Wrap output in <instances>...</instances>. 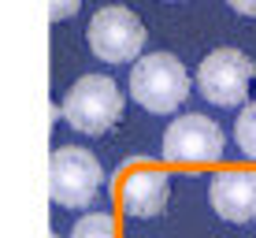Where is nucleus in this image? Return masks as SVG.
<instances>
[{
  "label": "nucleus",
  "mask_w": 256,
  "mask_h": 238,
  "mask_svg": "<svg viewBox=\"0 0 256 238\" xmlns=\"http://www.w3.org/2000/svg\"><path fill=\"white\" fill-rule=\"evenodd\" d=\"M190 97V71L174 52H148L130 67V101L152 116H167Z\"/></svg>",
  "instance_id": "f257e3e1"
},
{
  "label": "nucleus",
  "mask_w": 256,
  "mask_h": 238,
  "mask_svg": "<svg viewBox=\"0 0 256 238\" xmlns=\"http://www.w3.org/2000/svg\"><path fill=\"white\" fill-rule=\"evenodd\" d=\"M60 116L78 134H90V138L108 134L122 116V93H119L116 78L82 75L78 82H70V90L64 93V104H60Z\"/></svg>",
  "instance_id": "f03ea898"
},
{
  "label": "nucleus",
  "mask_w": 256,
  "mask_h": 238,
  "mask_svg": "<svg viewBox=\"0 0 256 238\" xmlns=\"http://www.w3.org/2000/svg\"><path fill=\"white\" fill-rule=\"evenodd\" d=\"M104 167L82 145H60L48 160V197L60 208H86L100 193Z\"/></svg>",
  "instance_id": "7ed1b4c3"
},
{
  "label": "nucleus",
  "mask_w": 256,
  "mask_h": 238,
  "mask_svg": "<svg viewBox=\"0 0 256 238\" xmlns=\"http://www.w3.org/2000/svg\"><path fill=\"white\" fill-rule=\"evenodd\" d=\"M145 38H148L145 23L122 4L100 8V12L90 19V26H86L90 52L100 60V64H130V60L138 64L141 49H145Z\"/></svg>",
  "instance_id": "20e7f679"
},
{
  "label": "nucleus",
  "mask_w": 256,
  "mask_h": 238,
  "mask_svg": "<svg viewBox=\"0 0 256 238\" xmlns=\"http://www.w3.org/2000/svg\"><path fill=\"white\" fill-rule=\"evenodd\" d=\"M252 86V60L242 49H216L200 60L197 67V90L208 104L219 108H238L249 101Z\"/></svg>",
  "instance_id": "39448f33"
},
{
  "label": "nucleus",
  "mask_w": 256,
  "mask_h": 238,
  "mask_svg": "<svg viewBox=\"0 0 256 238\" xmlns=\"http://www.w3.org/2000/svg\"><path fill=\"white\" fill-rule=\"evenodd\" d=\"M223 130L219 123H212L208 116H178L171 127L164 130L160 142V156L167 164H182V167H204V164H219L223 156Z\"/></svg>",
  "instance_id": "423d86ee"
},
{
  "label": "nucleus",
  "mask_w": 256,
  "mask_h": 238,
  "mask_svg": "<svg viewBox=\"0 0 256 238\" xmlns=\"http://www.w3.org/2000/svg\"><path fill=\"white\" fill-rule=\"evenodd\" d=\"M208 205L223 223H256V167H226L208 179Z\"/></svg>",
  "instance_id": "0eeeda50"
},
{
  "label": "nucleus",
  "mask_w": 256,
  "mask_h": 238,
  "mask_svg": "<svg viewBox=\"0 0 256 238\" xmlns=\"http://www.w3.org/2000/svg\"><path fill=\"white\" fill-rule=\"evenodd\" d=\"M167 201H171V175L164 167H152V164H141L134 171L122 175L119 182V205L126 216L134 219H156L164 216Z\"/></svg>",
  "instance_id": "6e6552de"
},
{
  "label": "nucleus",
  "mask_w": 256,
  "mask_h": 238,
  "mask_svg": "<svg viewBox=\"0 0 256 238\" xmlns=\"http://www.w3.org/2000/svg\"><path fill=\"white\" fill-rule=\"evenodd\" d=\"M234 145L238 153H245V160L256 164V101H249L234 119Z\"/></svg>",
  "instance_id": "1a4fd4ad"
},
{
  "label": "nucleus",
  "mask_w": 256,
  "mask_h": 238,
  "mask_svg": "<svg viewBox=\"0 0 256 238\" xmlns=\"http://www.w3.org/2000/svg\"><path fill=\"white\" fill-rule=\"evenodd\" d=\"M70 238H119L116 234V219L108 212H90L70 227Z\"/></svg>",
  "instance_id": "9d476101"
},
{
  "label": "nucleus",
  "mask_w": 256,
  "mask_h": 238,
  "mask_svg": "<svg viewBox=\"0 0 256 238\" xmlns=\"http://www.w3.org/2000/svg\"><path fill=\"white\" fill-rule=\"evenodd\" d=\"M82 8V0H48V19L52 23H64V19H70V15Z\"/></svg>",
  "instance_id": "9b49d317"
},
{
  "label": "nucleus",
  "mask_w": 256,
  "mask_h": 238,
  "mask_svg": "<svg viewBox=\"0 0 256 238\" xmlns=\"http://www.w3.org/2000/svg\"><path fill=\"white\" fill-rule=\"evenodd\" d=\"M226 4H230L238 15H249V19H256V0H226Z\"/></svg>",
  "instance_id": "f8f14e48"
},
{
  "label": "nucleus",
  "mask_w": 256,
  "mask_h": 238,
  "mask_svg": "<svg viewBox=\"0 0 256 238\" xmlns=\"http://www.w3.org/2000/svg\"><path fill=\"white\" fill-rule=\"evenodd\" d=\"M48 238H60V234H48Z\"/></svg>",
  "instance_id": "ddd939ff"
}]
</instances>
